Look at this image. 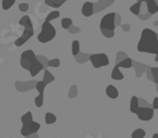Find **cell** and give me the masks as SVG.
Listing matches in <instances>:
<instances>
[{"label":"cell","mask_w":158,"mask_h":138,"mask_svg":"<svg viewBox=\"0 0 158 138\" xmlns=\"http://www.w3.org/2000/svg\"><path fill=\"white\" fill-rule=\"evenodd\" d=\"M139 108V102H138V97L137 96H132L131 97V103H129V111L133 114H136L137 111Z\"/></svg>","instance_id":"obj_12"},{"label":"cell","mask_w":158,"mask_h":138,"mask_svg":"<svg viewBox=\"0 0 158 138\" xmlns=\"http://www.w3.org/2000/svg\"><path fill=\"white\" fill-rule=\"evenodd\" d=\"M137 1H139V2H143V1H146V0H137Z\"/></svg>","instance_id":"obj_37"},{"label":"cell","mask_w":158,"mask_h":138,"mask_svg":"<svg viewBox=\"0 0 158 138\" xmlns=\"http://www.w3.org/2000/svg\"><path fill=\"white\" fill-rule=\"evenodd\" d=\"M149 72H150V74H152L153 81L156 84H158V67H150Z\"/></svg>","instance_id":"obj_27"},{"label":"cell","mask_w":158,"mask_h":138,"mask_svg":"<svg viewBox=\"0 0 158 138\" xmlns=\"http://www.w3.org/2000/svg\"><path fill=\"white\" fill-rule=\"evenodd\" d=\"M66 0H44V2L47 3L51 8H59L65 2Z\"/></svg>","instance_id":"obj_16"},{"label":"cell","mask_w":158,"mask_h":138,"mask_svg":"<svg viewBox=\"0 0 158 138\" xmlns=\"http://www.w3.org/2000/svg\"><path fill=\"white\" fill-rule=\"evenodd\" d=\"M102 33H103V35L106 38H113L114 34H115L114 31H108V30H103Z\"/></svg>","instance_id":"obj_32"},{"label":"cell","mask_w":158,"mask_h":138,"mask_svg":"<svg viewBox=\"0 0 158 138\" xmlns=\"http://www.w3.org/2000/svg\"><path fill=\"white\" fill-rule=\"evenodd\" d=\"M33 120V116H32V113L31 112H27L26 114H23L21 116V123L22 125H26V124H29Z\"/></svg>","instance_id":"obj_19"},{"label":"cell","mask_w":158,"mask_h":138,"mask_svg":"<svg viewBox=\"0 0 158 138\" xmlns=\"http://www.w3.org/2000/svg\"><path fill=\"white\" fill-rule=\"evenodd\" d=\"M45 86H47V85H45L44 83L42 82V81H39V82L35 83V88H37V91L39 92V94H43V93H44Z\"/></svg>","instance_id":"obj_28"},{"label":"cell","mask_w":158,"mask_h":138,"mask_svg":"<svg viewBox=\"0 0 158 138\" xmlns=\"http://www.w3.org/2000/svg\"><path fill=\"white\" fill-rule=\"evenodd\" d=\"M44 69L43 67V65L41 64V62L38 60V58H37V60L34 61V63L31 65V67H30V70H29V72H30V74H31V76H37L38 74H39L40 72L42 71V70Z\"/></svg>","instance_id":"obj_10"},{"label":"cell","mask_w":158,"mask_h":138,"mask_svg":"<svg viewBox=\"0 0 158 138\" xmlns=\"http://www.w3.org/2000/svg\"><path fill=\"white\" fill-rule=\"evenodd\" d=\"M138 52L157 54L158 52V34L152 29H144L140 34L139 42L137 44Z\"/></svg>","instance_id":"obj_1"},{"label":"cell","mask_w":158,"mask_h":138,"mask_svg":"<svg viewBox=\"0 0 158 138\" xmlns=\"http://www.w3.org/2000/svg\"><path fill=\"white\" fill-rule=\"evenodd\" d=\"M146 3H147V10L150 14L158 12V5L155 0H146Z\"/></svg>","instance_id":"obj_13"},{"label":"cell","mask_w":158,"mask_h":138,"mask_svg":"<svg viewBox=\"0 0 158 138\" xmlns=\"http://www.w3.org/2000/svg\"><path fill=\"white\" fill-rule=\"evenodd\" d=\"M43 102H44V96H43V94H39L37 97L34 98V104H35L37 107H42Z\"/></svg>","instance_id":"obj_26"},{"label":"cell","mask_w":158,"mask_h":138,"mask_svg":"<svg viewBox=\"0 0 158 138\" xmlns=\"http://www.w3.org/2000/svg\"><path fill=\"white\" fill-rule=\"evenodd\" d=\"M15 2H16V0H2L1 7H2L3 10H9L15 5Z\"/></svg>","instance_id":"obj_24"},{"label":"cell","mask_w":158,"mask_h":138,"mask_svg":"<svg viewBox=\"0 0 158 138\" xmlns=\"http://www.w3.org/2000/svg\"><path fill=\"white\" fill-rule=\"evenodd\" d=\"M155 61H156V62H158V52H157V54H156V58H155Z\"/></svg>","instance_id":"obj_36"},{"label":"cell","mask_w":158,"mask_h":138,"mask_svg":"<svg viewBox=\"0 0 158 138\" xmlns=\"http://www.w3.org/2000/svg\"><path fill=\"white\" fill-rule=\"evenodd\" d=\"M115 18L116 14L115 12H110V14H105L103 17L102 20L100 22V29L101 31L103 30H108V31H114L115 30Z\"/></svg>","instance_id":"obj_4"},{"label":"cell","mask_w":158,"mask_h":138,"mask_svg":"<svg viewBox=\"0 0 158 138\" xmlns=\"http://www.w3.org/2000/svg\"><path fill=\"white\" fill-rule=\"evenodd\" d=\"M90 61L92 63V65L95 69H100L103 67H107L110 64V60H108V56L105 53H96L90 55Z\"/></svg>","instance_id":"obj_6"},{"label":"cell","mask_w":158,"mask_h":138,"mask_svg":"<svg viewBox=\"0 0 158 138\" xmlns=\"http://www.w3.org/2000/svg\"><path fill=\"white\" fill-rule=\"evenodd\" d=\"M38 58V60H39L40 62H41V64L43 65V67H44V70L47 69L49 65H48V60H47V58H44V56H41V55H39V56H37Z\"/></svg>","instance_id":"obj_30"},{"label":"cell","mask_w":158,"mask_h":138,"mask_svg":"<svg viewBox=\"0 0 158 138\" xmlns=\"http://www.w3.org/2000/svg\"><path fill=\"white\" fill-rule=\"evenodd\" d=\"M138 120L143 122L152 120L154 117V109L153 107H139L136 113Z\"/></svg>","instance_id":"obj_8"},{"label":"cell","mask_w":158,"mask_h":138,"mask_svg":"<svg viewBox=\"0 0 158 138\" xmlns=\"http://www.w3.org/2000/svg\"><path fill=\"white\" fill-rule=\"evenodd\" d=\"M40 128H41V125H40L39 123L32 120L29 124L22 125L20 133H21V135L23 136V137H28V136L32 135V134H37Z\"/></svg>","instance_id":"obj_7"},{"label":"cell","mask_w":158,"mask_h":138,"mask_svg":"<svg viewBox=\"0 0 158 138\" xmlns=\"http://www.w3.org/2000/svg\"><path fill=\"white\" fill-rule=\"evenodd\" d=\"M116 65H118L119 67H123V69H131L133 67V60L131 58H125Z\"/></svg>","instance_id":"obj_15"},{"label":"cell","mask_w":158,"mask_h":138,"mask_svg":"<svg viewBox=\"0 0 158 138\" xmlns=\"http://www.w3.org/2000/svg\"><path fill=\"white\" fill-rule=\"evenodd\" d=\"M153 138H158V133L154 134V135H153Z\"/></svg>","instance_id":"obj_35"},{"label":"cell","mask_w":158,"mask_h":138,"mask_svg":"<svg viewBox=\"0 0 158 138\" xmlns=\"http://www.w3.org/2000/svg\"><path fill=\"white\" fill-rule=\"evenodd\" d=\"M44 120H45V124L48 125H51V124H54L56 122V116L50 112H48L45 113V116H44Z\"/></svg>","instance_id":"obj_18"},{"label":"cell","mask_w":158,"mask_h":138,"mask_svg":"<svg viewBox=\"0 0 158 138\" xmlns=\"http://www.w3.org/2000/svg\"><path fill=\"white\" fill-rule=\"evenodd\" d=\"M146 132L143 128H137L132 133V138H145Z\"/></svg>","instance_id":"obj_21"},{"label":"cell","mask_w":158,"mask_h":138,"mask_svg":"<svg viewBox=\"0 0 158 138\" xmlns=\"http://www.w3.org/2000/svg\"><path fill=\"white\" fill-rule=\"evenodd\" d=\"M35 60H37V55H35V53H34L33 51L27 50L21 54V58H20V65H21L24 70H28V71H29L31 65L34 63Z\"/></svg>","instance_id":"obj_5"},{"label":"cell","mask_w":158,"mask_h":138,"mask_svg":"<svg viewBox=\"0 0 158 138\" xmlns=\"http://www.w3.org/2000/svg\"><path fill=\"white\" fill-rule=\"evenodd\" d=\"M80 42L77 40H74L73 42H72V54H73L74 56H77L80 53Z\"/></svg>","instance_id":"obj_23"},{"label":"cell","mask_w":158,"mask_h":138,"mask_svg":"<svg viewBox=\"0 0 158 138\" xmlns=\"http://www.w3.org/2000/svg\"><path fill=\"white\" fill-rule=\"evenodd\" d=\"M153 109H158V97L154 98V102H153Z\"/></svg>","instance_id":"obj_33"},{"label":"cell","mask_w":158,"mask_h":138,"mask_svg":"<svg viewBox=\"0 0 158 138\" xmlns=\"http://www.w3.org/2000/svg\"><path fill=\"white\" fill-rule=\"evenodd\" d=\"M140 7H142V2L137 1L136 3H134L133 6H131L129 11H131L133 14H135V16H138V14H139V12H140Z\"/></svg>","instance_id":"obj_20"},{"label":"cell","mask_w":158,"mask_h":138,"mask_svg":"<svg viewBox=\"0 0 158 138\" xmlns=\"http://www.w3.org/2000/svg\"><path fill=\"white\" fill-rule=\"evenodd\" d=\"M19 24L22 26L24 28L23 30V33L20 38H18L16 41H15V44L16 47H21L27 41L29 40L30 38H32L34 33V30H33V24H32L31 19H30L29 16H23L21 19H20V21H19Z\"/></svg>","instance_id":"obj_2"},{"label":"cell","mask_w":158,"mask_h":138,"mask_svg":"<svg viewBox=\"0 0 158 138\" xmlns=\"http://www.w3.org/2000/svg\"><path fill=\"white\" fill-rule=\"evenodd\" d=\"M48 65L50 67H60V60L59 59H52L48 62Z\"/></svg>","instance_id":"obj_29"},{"label":"cell","mask_w":158,"mask_h":138,"mask_svg":"<svg viewBox=\"0 0 158 138\" xmlns=\"http://www.w3.org/2000/svg\"><path fill=\"white\" fill-rule=\"evenodd\" d=\"M82 14L84 17H91L94 14V3L87 1L82 6Z\"/></svg>","instance_id":"obj_9"},{"label":"cell","mask_w":158,"mask_h":138,"mask_svg":"<svg viewBox=\"0 0 158 138\" xmlns=\"http://www.w3.org/2000/svg\"><path fill=\"white\" fill-rule=\"evenodd\" d=\"M56 35V30L53 27L52 23L44 21L42 23V28H41V32L38 34V41L40 43H48L50 42L52 39H54Z\"/></svg>","instance_id":"obj_3"},{"label":"cell","mask_w":158,"mask_h":138,"mask_svg":"<svg viewBox=\"0 0 158 138\" xmlns=\"http://www.w3.org/2000/svg\"><path fill=\"white\" fill-rule=\"evenodd\" d=\"M105 93H106V95L108 96L110 98H112V99H115V98H117L118 97V90L114 86V85H107V87H106V90H105Z\"/></svg>","instance_id":"obj_11"},{"label":"cell","mask_w":158,"mask_h":138,"mask_svg":"<svg viewBox=\"0 0 158 138\" xmlns=\"http://www.w3.org/2000/svg\"><path fill=\"white\" fill-rule=\"evenodd\" d=\"M61 26H62L63 29H70L73 26V21L70 18H63L61 20Z\"/></svg>","instance_id":"obj_22"},{"label":"cell","mask_w":158,"mask_h":138,"mask_svg":"<svg viewBox=\"0 0 158 138\" xmlns=\"http://www.w3.org/2000/svg\"><path fill=\"white\" fill-rule=\"evenodd\" d=\"M19 10L22 11V12H26V11L29 10V5H28V3H26V2L20 3V5H19Z\"/></svg>","instance_id":"obj_31"},{"label":"cell","mask_w":158,"mask_h":138,"mask_svg":"<svg viewBox=\"0 0 158 138\" xmlns=\"http://www.w3.org/2000/svg\"><path fill=\"white\" fill-rule=\"evenodd\" d=\"M56 80V77L53 76V74L51 72H49L48 70H44V74H43V80L42 82L44 83L45 85H48L49 83L53 82V81Z\"/></svg>","instance_id":"obj_17"},{"label":"cell","mask_w":158,"mask_h":138,"mask_svg":"<svg viewBox=\"0 0 158 138\" xmlns=\"http://www.w3.org/2000/svg\"><path fill=\"white\" fill-rule=\"evenodd\" d=\"M60 17V12H59L58 10H54V11H51L50 14H48L47 18H45V21L47 22H50L51 20H53V19H56Z\"/></svg>","instance_id":"obj_25"},{"label":"cell","mask_w":158,"mask_h":138,"mask_svg":"<svg viewBox=\"0 0 158 138\" xmlns=\"http://www.w3.org/2000/svg\"><path fill=\"white\" fill-rule=\"evenodd\" d=\"M27 138H39V136H38V133H37V134H32V135L28 136Z\"/></svg>","instance_id":"obj_34"},{"label":"cell","mask_w":158,"mask_h":138,"mask_svg":"<svg viewBox=\"0 0 158 138\" xmlns=\"http://www.w3.org/2000/svg\"><path fill=\"white\" fill-rule=\"evenodd\" d=\"M111 76H112V79L115 81H121L124 79V75H123V73H122L121 70H119L118 65H115V67H114L113 71H112Z\"/></svg>","instance_id":"obj_14"}]
</instances>
